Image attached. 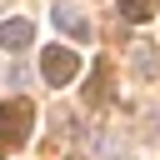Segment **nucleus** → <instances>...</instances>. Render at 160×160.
<instances>
[{"instance_id": "1", "label": "nucleus", "mask_w": 160, "mask_h": 160, "mask_svg": "<svg viewBox=\"0 0 160 160\" xmlns=\"http://www.w3.org/2000/svg\"><path fill=\"white\" fill-rule=\"evenodd\" d=\"M25 135H30V105H25V100L0 105V155H5V150H15Z\"/></svg>"}, {"instance_id": "2", "label": "nucleus", "mask_w": 160, "mask_h": 160, "mask_svg": "<svg viewBox=\"0 0 160 160\" xmlns=\"http://www.w3.org/2000/svg\"><path fill=\"white\" fill-rule=\"evenodd\" d=\"M75 70H80V60H75L65 45H45V50H40V75H45V85H70Z\"/></svg>"}, {"instance_id": "3", "label": "nucleus", "mask_w": 160, "mask_h": 160, "mask_svg": "<svg viewBox=\"0 0 160 160\" xmlns=\"http://www.w3.org/2000/svg\"><path fill=\"white\" fill-rule=\"evenodd\" d=\"M30 40H35V25H30V20H0V45H5L10 55L30 50Z\"/></svg>"}, {"instance_id": "4", "label": "nucleus", "mask_w": 160, "mask_h": 160, "mask_svg": "<svg viewBox=\"0 0 160 160\" xmlns=\"http://www.w3.org/2000/svg\"><path fill=\"white\" fill-rule=\"evenodd\" d=\"M50 15H55V25H60L65 35H75V40H85V35H90V20H85V15L75 10V5H65V0H60V5L50 10Z\"/></svg>"}, {"instance_id": "5", "label": "nucleus", "mask_w": 160, "mask_h": 160, "mask_svg": "<svg viewBox=\"0 0 160 160\" xmlns=\"http://www.w3.org/2000/svg\"><path fill=\"white\" fill-rule=\"evenodd\" d=\"M110 100V60H95L90 85H85V105H105Z\"/></svg>"}, {"instance_id": "6", "label": "nucleus", "mask_w": 160, "mask_h": 160, "mask_svg": "<svg viewBox=\"0 0 160 160\" xmlns=\"http://www.w3.org/2000/svg\"><path fill=\"white\" fill-rule=\"evenodd\" d=\"M90 160H130V145L120 135H95L90 140Z\"/></svg>"}, {"instance_id": "7", "label": "nucleus", "mask_w": 160, "mask_h": 160, "mask_svg": "<svg viewBox=\"0 0 160 160\" xmlns=\"http://www.w3.org/2000/svg\"><path fill=\"white\" fill-rule=\"evenodd\" d=\"M120 15H125L130 25H145L155 10H150V0H120Z\"/></svg>"}, {"instance_id": "8", "label": "nucleus", "mask_w": 160, "mask_h": 160, "mask_svg": "<svg viewBox=\"0 0 160 160\" xmlns=\"http://www.w3.org/2000/svg\"><path fill=\"white\" fill-rule=\"evenodd\" d=\"M135 65H140V75H155V55L140 45V55H135Z\"/></svg>"}]
</instances>
